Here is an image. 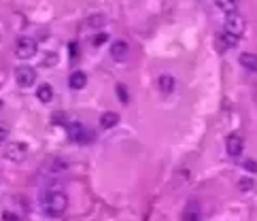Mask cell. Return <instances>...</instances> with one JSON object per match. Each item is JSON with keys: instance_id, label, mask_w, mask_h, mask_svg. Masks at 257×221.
<instances>
[{"instance_id": "21", "label": "cell", "mask_w": 257, "mask_h": 221, "mask_svg": "<svg viewBox=\"0 0 257 221\" xmlns=\"http://www.w3.org/2000/svg\"><path fill=\"white\" fill-rule=\"evenodd\" d=\"M117 92H119V100L126 105V102H128V92H126V87H124V85H117Z\"/></svg>"}, {"instance_id": "7", "label": "cell", "mask_w": 257, "mask_h": 221, "mask_svg": "<svg viewBox=\"0 0 257 221\" xmlns=\"http://www.w3.org/2000/svg\"><path fill=\"white\" fill-rule=\"evenodd\" d=\"M68 136H70V140H75V142H83L89 138L85 126H83V123H77V121L68 126Z\"/></svg>"}, {"instance_id": "5", "label": "cell", "mask_w": 257, "mask_h": 221, "mask_svg": "<svg viewBox=\"0 0 257 221\" xmlns=\"http://www.w3.org/2000/svg\"><path fill=\"white\" fill-rule=\"evenodd\" d=\"M4 158L11 162H24L28 158V145H26V142H11V145L4 149Z\"/></svg>"}, {"instance_id": "3", "label": "cell", "mask_w": 257, "mask_h": 221, "mask_svg": "<svg viewBox=\"0 0 257 221\" xmlns=\"http://www.w3.org/2000/svg\"><path fill=\"white\" fill-rule=\"evenodd\" d=\"M15 55L19 57V60H30V57H34L36 55V41H34V38H28V36L17 38Z\"/></svg>"}, {"instance_id": "12", "label": "cell", "mask_w": 257, "mask_h": 221, "mask_svg": "<svg viewBox=\"0 0 257 221\" xmlns=\"http://www.w3.org/2000/svg\"><path fill=\"white\" fill-rule=\"evenodd\" d=\"M240 64L249 70V73H257V55L255 54H242L240 55Z\"/></svg>"}, {"instance_id": "2", "label": "cell", "mask_w": 257, "mask_h": 221, "mask_svg": "<svg viewBox=\"0 0 257 221\" xmlns=\"http://www.w3.org/2000/svg\"><path fill=\"white\" fill-rule=\"evenodd\" d=\"M223 32H226V34H232L236 38L242 36V32H245V19H242L240 13H230V15H226Z\"/></svg>"}, {"instance_id": "10", "label": "cell", "mask_w": 257, "mask_h": 221, "mask_svg": "<svg viewBox=\"0 0 257 221\" xmlns=\"http://www.w3.org/2000/svg\"><path fill=\"white\" fill-rule=\"evenodd\" d=\"M117 123H119V115L113 113V110H106V113L100 115V126L104 130H111L113 126H117Z\"/></svg>"}, {"instance_id": "14", "label": "cell", "mask_w": 257, "mask_h": 221, "mask_svg": "<svg viewBox=\"0 0 257 221\" xmlns=\"http://www.w3.org/2000/svg\"><path fill=\"white\" fill-rule=\"evenodd\" d=\"M36 96L41 102H51L53 100V87H51L49 83H45V85H41L36 89Z\"/></svg>"}, {"instance_id": "13", "label": "cell", "mask_w": 257, "mask_h": 221, "mask_svg": "<svg viewBox=\"0 0 257 221\" xmlns=\"http://www.w3.org/2000/svg\"><path fill=\"white\" fill-rule=\"evenodd\" d=\"M159 89H162L164 96L172 94V89H175V77H170V75H162V77H159Z\"/></svg>"}, {"instance_id": "6", "label": "cell", "mask_w": 257, "mask_h": 221, "mask_svg": "<svg viewBox=\"0 0 257 221\" xmlns=\"http://www.w3.org/2000/svg\"><path fill=\"white\" fill-rule=\"evenodd\" d=\"M226 147H228V153L232 155V158H238L242 153V149H245V138H242L240 134H230L228 140H226Z\"/></svg>"}, {"instance_id": "16", "label": "cell", "mask_w": 257, "mask_h": 221, "mask_svg": "<svg viewBox=\"0 0 257 221\" xmlns=\"http://www.w3.org/2000/svg\"><path fill=\"white\" fill-rule=\"evenodd\" d=\"M238 41H240V38H236V36H232V34H226V32L221 34V45H223V49H234L236 45H238Z\"/></svg>"}, {"instance_id": "9", "label": "cell", "mask_w": 257, "mask_h": 221, "mask_svg": "<svg viewBox=\"0 0 257 221\" xmlns=\"http://www.w3.org/2000/svg\"><path fill=\"white\" fill-rule=\"evenodd\" d=\"M68 85H70V89H83L87 85V75L83 73V70H75L73 75H70V79H68Z\"/></svg>"}, {"instance_id": "8", "label": "cell", "mask_w": 257, "mask_h": 221, "mask_svg": "<svg viewBox=\"0 0 257 221\" xmlns=\"http://www.w3.org/2000/svg\"><path fill=\"white\" fill-rule=\"evenodd\" d=\"M128 51H130V47H128L126 41H115V43L111 45V55H113L117 62H124V60H126V57H128Z\"/></svg>"}, {"instance_id": "23", "label": "cell", "mask_w": 257, "mask_h": 221, "mask_svg": "<svg viewBox=\"0 0 257 221\" xmlns=\"http://www.w3.org/2000/svg\"><path fill=\"white\" fill-rule=\"evenodd\" d=\"M6 136H9L6 128H4V126H0V142H4V140H6Z\"/></svg>"}, {"instance_id": "1", "label": "cell", "mask_w": 257, "mask_h": 221, "mask_svg": "<svg viewBox=\"0 0 257 221\" xmlns=\"http://www.w3.org/2000/svg\"><path fill=\"white\" fill-rule=\"evenodd\" d=\"M41 206H43V213L47 217H62L68 209V196L64 192H57V190L47 192L43 196Z\"/></svg>"}, {"instance_id": "18", "label": "cell", "mask_w": 257, "mask_h": 221, "mask_svg": "<svg viewBox=\"0 0 257 221\" xmlns=\"http://www.w3.org/2000/svg\"><path fill=\"white\" fill-rule=\"evenodd\" d=\"M106 41H108V36H106V34H96L92 43H94V47H100V45H102V43H106Z\"/></svg>"}, {"instance_id": "15", "label": "cell", "mask_w": 257, "mask_h": 221, "mask_svg": "<svg viewBox=\"0 0 257 221\" xmlns=\"http://www.w3.org/2000/svg\"><path fill=\"white\" fill-rule=\"evenodd\" d=\"M198 219H200V206L196 202H191L183 213V221H198Z\"/></svg>"}, {"instance_id": "17", "label": "cell", "mask_w": 257, "mask_h": 221, "mask_svg": "<svg viewBox=\"0 0 257 221\" xmlns=\"http://www.w3.org/2000/svg\"><path fill=\"white\" fill-rule=\"evenodd\" d=\"M57 62V54H47L43 57V66H55Z\"/></svg>"}, {"instance_id": "19", "label": "cell", "mask_w": 257, "mask_h": 221, "mask_svg": "<svg viewBox=\"0 0 257 221\" xmlns=\"http://www.w3.org/2000/svg\"><path fill=\"white\" fill-rule=\"evenodd\" d=\"M2 221H22V219H19V217L15 215V213L4 211V213H2Z\"/></svg>"}, {"instance_id": "4", "label": "cell", "mask_w": 257, "mask_h": 221, "mask_svg": "<svg viewBox=\"0 0 257 221\" xmlns=\"http://www.w3.org/2000/svg\"><path fill=\"white\" fill-rule=\"evenodd\" d=\"M15 81L19 87H32L36 83V70L32 66H19L15 70Z\"/></svg>"}, {"instance_id": "11", "label": "cell", "mask_w": 257, "mask_h": 221, "mask_svg": "<svg viewBox=\"0 0 257 221\" xmlns=\"http://www.w3.org/2000/svg\"><path fill=\"white\" fill-rule=\"evenodd\" d=\"M215 4L219 6L226 15H230V13H238V0H215Z\"/></svg>"}, {"instance_id": "20", "label": "cell", "mask_w": 257, "mask_h": 221, "mask_svg": "<svg viewBox=\"0 0 257 221\" xmlns=\"http://www.w3.org/2000/svg\"><path fill=\"white\" fill-rule=\"evenodd\" d=\"M251 187H253V181H251V179H240V190H242V192L251 190Z\"/></svg>"}, {"instance_id": "22", "label": "cell", "mask_w": 257, "mask_h": 221, "mask_svg": "<svg viewBox=\"0 0 257 221\" xmlns=\"http://www.w3.org/2000/svg\"><path fill=\"white\" fill-rule=\"evenodd\" d=\"M242 166H245L247 170H251V172H255V170H257V164H255L253 160H247V162H245V164H242Z\"/></svg>"}]
</instances>
